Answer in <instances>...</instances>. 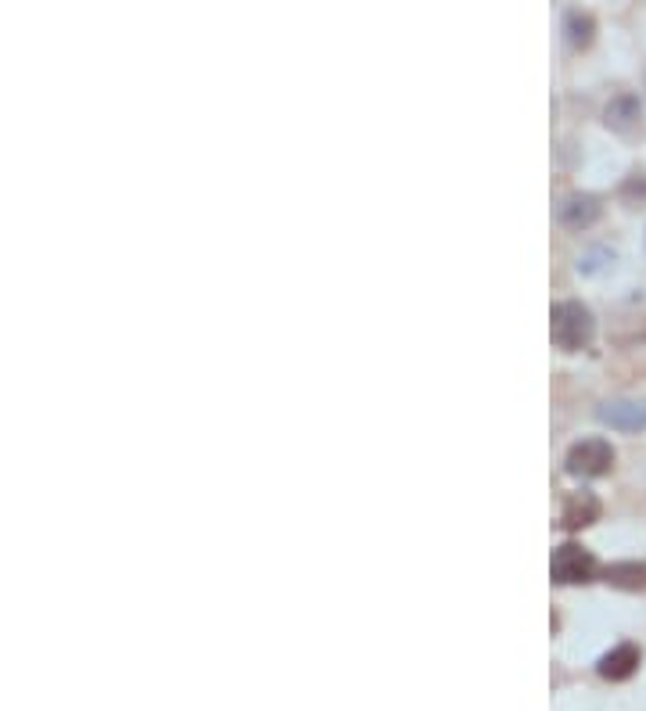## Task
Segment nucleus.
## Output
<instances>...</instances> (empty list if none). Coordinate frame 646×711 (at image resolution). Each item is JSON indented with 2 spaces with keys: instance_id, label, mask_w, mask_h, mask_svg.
<instances>
[{
  "instance_id": "obj_7",
  "label": "nucleus",
  "mask_w": 646,
  "mask_h": 711,
  "mask_svg": "<svg viewBox=\"0 0 646 711\" xmlns=\"http://www.w3.org/2000/svg\"><path fill=\"white\" fill-rule=\"evenodd\" d=\"M636 123H639V101L636 98L621 94L607 104V126H615L618 134H632L636 130Z\"/></svg>"
},
{
  "instance_id": "obj_4",
  "label": "nucleus",
  "mask_w": 646,
  "mask_h": 711,
  "mask_svg": "<svg viewBox=\"0 0 646 711\" xmlns=\"http://www.w3.org/2000/svg\"><path fill=\"white\" fill-rule=\"evenodd\" d=\"M596 417L615 431H643L646 428V403L615 399V403H604L600 410H596Z\"/></svg>"
},
{
  "instance_id": "obj_2",
  "label": "nucleus",
  "mask_w": 646,
  "mask_h": 711,
  "mask_svg": "<svg viewBox=\"0 0 646 711\" xmlns=\"http://www.w3.org/2000/svg\"><path fill=\"white\" fill-rule=\"evenodd\" d=\"M563 464H568V471L579 478H600L610 471V464H615V449H610L607 439H582L568 449V460Z\"/></svg>"
},
{
  "instance_id": "obj_6",
  "label": "nucleus",
  "mask_w": 646,
  "mask_h": 711,
  "mask_svg": "<svg viewBox=\"0 0 646 711\" xmlns=\"http://www.w3.org/2000/svg\"><path fill=\"white\" fill-rule=\"evenodd\" d=\"M636 664H639V650L632 644H621L600 658V675L604 680H629V675L636 672Z\"/></svg>"
},
{
  "instance_id": "obj_9",
  "label": "nucleus",
  "mask_w": 646,
  "mask_h": 711,
  "mask_svg": "<svg viewBox=\"0 0 646 711\" xmlns=\"http://www.w3.org/2000/svg\"><path fill=\"white\" fill-rule=\"evenodd\" d=\"M607 582L618 589H646V564L639 561H618L607 568Z\"/></svg>"
},
{
  "instance_id": "obj_1",
  "label": "nucleus",
  "mask_w": 646,
  "mask_h": 711,
  "mask_svg": "<svg viewBox=\"0 0 646 711\" xmlns=\"http://www.w3.org/2000/svg\"><path fill=\"white\" fill-rule=\"evenodd\" d=\"M549 331H554L557 348H563V353H582V348H590V342H593L596 320L582 302H557Z\"/></svg>"
},
{
  "instance_id": "obj_10",
  "label": "nucleus",
  "mask_w": 646,
  "mask_h": 711,
  "mask_svg": "<svg viewBox=\"0 0 646 711\" xmlns=\"http://www.w3.org/2000/svg\"><path fill=\"white\" fill-rule=\"evenodd\" d=\"M563 29H568V43L571 48H585L593 40V18L582 15V11H568L563 18Z\"/></svg>"
},
{
  "instance_id": "obj_5",
  "label": "nucleus",
  "mask_w": 646,
  "mask_h": 711,
  "mask_svg": "<svg viewBox=\"0 0 646 711\" xmlns=\"http://www.w3.org/2000/svg\"><path fill=\"white\" fill-rule=\"evenodd\" d=\"M596 515H600V504H596V496L571 493L568 499H563L560 521H563V529H585V524L596 521Z\"/></svg>"
},
{
  "instance_id": "obj_3",
  "label": "nucleus",
  "mask_w": 646,
  "mask_h": 711,
  "mask_svg": "<svg viewBox=\"0 0 646 711\" xmlns=\"http://www.w3.org/2000/svg\"><path fill=\"white\" fill-rule=\"evenodd\" d=\"M549 571H554V579L563 582V586H579V582H590L596 575V557L590 550H582V546L563 543L554 554Z\"/></svg>"
},
{
  "instance_id": "obj_8",
  "label": "nucleus",
  "mask_w": 646,
  "mask_h": 711,
  "mask_svg": "<svg viewBox=\"0 0 646 711\" xmlns=\"http://www.w3.org/2000/svg\"><path fill=\"white\" fill-rule=\"evenodd\" d=\"M600 216V205H596V198H568V202L560 205V224L568 227H590L593 219Z\"/></svg>"
}]
</instances>
